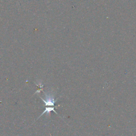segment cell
Here are the masks:
<instances>
[{"label": "cell", "instance_id": "obj_1", "mask_svg": "<svg viewBox=\"0 0 136 136\" xmlns=\"http://www.w3.org/2000/svg\"><path fill=\"white\" fill-rule=\"evenodd\" d=\"M45 98L44 99L43 98L41 97V98L43 100L44 103H45V106H54L55 102H56V100H55L54 96L53 94H51V93H45Z\"/></svg>", "mask_w": 136, "mask_h": 136}, {"label": "cell", "instance_id": "obj_2", "mask_svg": "<svg viewBox=\"0 0 136 136\" xmlns=\"http://www.w3.org/2000/svg\"><path fill=\"white\" fill-rule=\"evenodd\" d=\"M51 111H54V112L55 113L57 114L58 115V113L56 112V111H54V107H53H53H48V108H45V110H44L43 113H42L41 115H40V117L38 118V119H39L40 117H42V116L43 115L44 113H46L47 115H48V114L50 113V112H51Z\"/></svg>", "mask_w": 136, "mask_h": 136}]
</instances>
